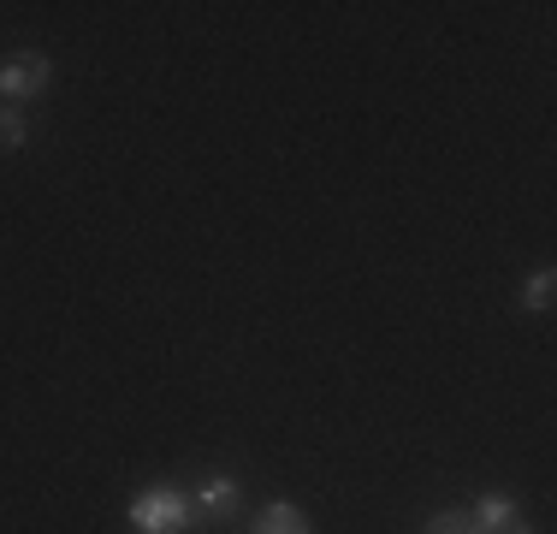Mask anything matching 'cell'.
Instances as JSON below:
<instances>
[{"label":"cell","instance_id":"6da1fadb","mask_svg":"<svg viewBox=\"0 0 557 534\" xmlns=\"http://www.w3.org/2000/svg\"><path fill=\"white\" fill-rule=\"evenodd\" d=\"M190 499H184L178 487H149L131 499V529L137 534H184L190 529Z\"/></svg>","mask_w":557,"mask_h":534},{"label":"cell","instance_id":"7a4b0ae2","mask_svg":"<svg viewBox=\"0 0 557 534\" xmlns=\"http://www.w3.org/2000/svg\"><path fill=\"white\" fill-rule=\"evenodd\" d=\"M48 84H54V60L48 53L24 48L12 60H0V101H36Z\"/></svg>","mask_w":557,"mask_h":534},{"label":"cell","instance_id":"3957f363","mask_svg":"<svg viewBox=\"0 0 557 534\" xmlns=\"http://www.w3.org/2000/svg\"><path fill=\"white\" fill-rule=\"evenodd\" d=\"M237 505H244L237 475H208V481H196V511H202V523H232Z\"/></svg>","mask_w":557,"mask_h":534},{"label":"cell","instance_id":"277c9868","mask_svg":"<svg viewBox=\"0 0 557 534\" xmlns=\"http://www.w3.org/2000/svg\"><path fill=\"white\" fill-rule=\"evenodd\" d=\"M474 523H481L486 534H504L510 523H522V511H516V499H510V493H486V499L474 505Z\"/></svg>","mask_w":557,"mask_h":534},{"label":"cell","instance_id":"5b68a950","mask_svg":"<svg viewBox=\"0 0 557 534\" xmlns=\"http://www.w3.org/2000/svg\"><path fill=\"white\" fill-rule=\"evenodd\" d=\"M256 534H309V517L297 511V505H285V499H273L268 511L256 517Z\"/></svg>","mask_w":557,"mask_h":534},{"label":"cell","instance_id":"8992f818","mask_svg":"<svg viewBox=\"0 0 557 534\" xmlns=\"http://www.w3.org/2000/svg\"><path fill=\"white\" fill-rule=\"evenodd\" d=\"M552 291H557V274H552V267H540V274L522 286V310L546 315V310H552Z\"/></svg>","mask_w":557,"mask_h":534},{"label":"cell","instance_id":"52a82bcc","mask_svg":"<svg viewBox=\"0 0 557 534\" xmlns=\"http://www.w3.org/2000/svg\"><path fill=\"white\" fill-rule=\"evenodd\" d=\"M421 534H486V529L474 523V511H440V517H433V523L421 529Z\"/></svg>","mask_w":557,"mask_h":534},{"label":"cell","instance_id":"ba28073f","mask_svg":"<svg viewBox=\"0 0 557 534\" xmlns=\"http://www.w3.org/2000/svg\"><path fill=\"white\" fill-rule=\"evenodd\" d=\"M30 143V125H24L18 107H0V149H24Z\"/></svg>","mask_w":557,"mask_h":534},{"label":"cell","instance_id":"9c48e42d","mask_svg":"<svg viewBox=\"0 0 557 534\" xmlns=\"http://www.w3.org/2000/svg\"><path fill=\"white\" fill-rule=\"evenodd\" d=\"M504 534H534V529H528V523H510V529H504Z\"/></svg>","mask_w":557,"mask_h":534}]
</instances>
